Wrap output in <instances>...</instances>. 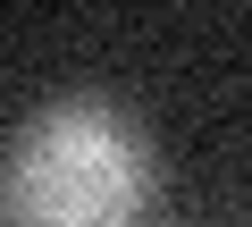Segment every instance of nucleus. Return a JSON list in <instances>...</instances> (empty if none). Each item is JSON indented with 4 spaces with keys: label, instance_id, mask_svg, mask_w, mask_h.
<instances>
[{
    "label": "nucleus",
    "instance_id": "nucleus-2",
    "mask_svg": "<svg viewBox=\"0 0 252 227\" xmlns=\"http://www.w3.org/2000/svg\"><path fill=\"white\" fill-rule=\"evenodd\" d=\"M0 227H17V219H9V202H0Z\"/></svg>",
    "mask_w": 252,
    "mask_h": 227
},
{
    "label": "nucleus",
    "instance_id": "nucleus-1",
    "mask_svg": "<svg viewBox=\"0 0 252 227\" xmlns=\"http://www.w3.org/2000/svg\"><path fill=\"white\" fill-rule=\"evenodd\" d=\"M160 194V152L109 93H59L9 135L0 202L17 227H143Z\"/></svg>",
    "mask_w": 252,
    "mask_h": 227
}]
</instances>
